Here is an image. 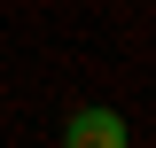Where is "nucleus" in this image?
Instances as JSON below:
<instances>
[{"instance_id": "nucleus-1", "label": "nucleus", "mask_w": 156, "mask_h": 148, "mask_svg": "<svg viewBox=\"0 0 156 148\" xmlns=\"http://www.w3.org/2000/svg\"><path fill=\"white\" fill-rule=\"evenodd\" d=\"M62 148H125V117L117 109H78L62 125Z\"/></svg>"}]
</instances>
